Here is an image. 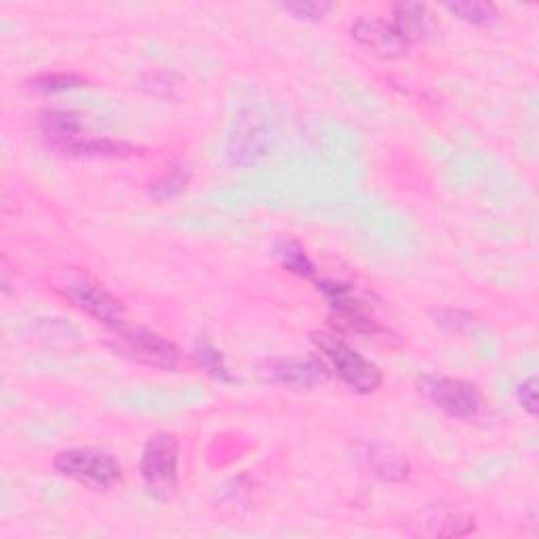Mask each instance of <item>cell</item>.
I'll use <instances>...</instances> for the list:
<instances>
[{"instance_id": "5", "label": "cell", "mask_w": 539, "mask_h": 539, "mask_svg": "<svg viewBox=\"0 0 539 539\" xmlns=\"http://www.w3.org/2000/svg\"><path fill=\"white\" fill-rule=\"evenodd\" d=\"M114 335L125 354L148 367L173 371L179 365V358H182L173 342L154 331L123 325L114 331Z\"/></svg>"}, {"instance_id": "16", "label": "cell", "mask_w": 539, "mask_h": 539, "mask_svg": "<svg viewBox=\"0 0 539 539\" xmlns=\"http://www.w3.org/2000/svg\"><path fill=\"white\" fill-rule=\"evenodd\" d=\"M276 253H278V257H281L283 266L289 272H293L297 276H304V278H310L314 274V264L310 262V257L306 255V249L299 243H293V241L278 243Z\"/></svg>"}, {"instance_id": "14", "label": "cell", "mask_w": 539, "mask_h": 539, "mask_svg": "<svg viewBox=\"0 0 539 539\" xmlns=\"http://www.w3.org/2000/svg\"><path fill=\"white\" fill-rule=\"evenodd\" d=\"M62 152L72 156H93V158H118L133 154V148L123 142H114V139H99L81 135L74 142L62 148Z\"/></svg>"}, {"instance_id": "13", "label": "cell", "mask_w": 539, "mask_h": 539, "mask_svg": "<svg viewBox=\"0 0 539 539\" xmlns=\"http://www.w3.org/2000/svg\"><path fill=\"white\" fill-rule=\"evenodd\" d=\"M190 182H192V165L186 161H179L171 165L154 184H150V196L158 203L171 201V198L182 194L190 186Z\"/></svg>"}, {"instance_id": "2", "label": "cell", "mask_w": 539, "mask_h": 539, "mask_svg": "<svg viewBox=\"0 0 539 539\" xmlns=\"http://www.w3.org/2000/svg\"><path fill=\"white\" fill-rule=\"evenodd\" d=\"M55 470L85 487L106 491L121 481L116 459L97 449H68L55 455Z\"/></svg>"}, {"instance_id": "21", "label": "cell", "mask_w": 539, "mask_h": 539, "mask_svg": "<svg viewBox=\"0 0 539 539\" xmlns=\"http://www.w3.org/2000/svg\"><path fill=\"white\" fill-rule=\"evenodd\" d=\"M516 396H518V403H521V407L529 413V415H537V377H529L525 379V382L518 386L516 390Z\"/></svg>"}, {"instance_id": "8", "label": "cell", "mask_w": 539, "mask_h": 539, "mask_svg": "<svg viewBox=\"0 0 539 539\" xmlns=\"http://www.w3.org/2000/svg\"><path fill=\"white\" fill-rule=\"evenodd\" d=\"M266 382L291 390H314L327 382V367L316 358H281L262 369Z\"/></svg>"}, {"instance_id": "6", "label": "cell", "mask_w": 539, "mask_h": 539, "mask_svg": "<svg viewBox=\"0 0 539 539\" xmlns=\"http://www.w3.org/2000/svg\"><path fill=\"white\" fill-rule=\"evenodd\" d=\"M66 295L78 310H83L112 331L127 325V310L123 302L108 293L102 285L87 281V278H78V281L66 285Z\"/></svg>"}, {"instance_id": "7", "label": "cell", "mask_w": 539, "mask_h": 539, "mask_svg": "<svg viewBox=\"0 0 539 539\" xmlns=\"http://www.w3.org/2000/svg\"><path fill=\"white\" fill-rule=\"evenodd\" d=\"M350 32L358 45L382 59L403 57L411 45L409 38L394 22H386V19L377 17H361L358 22H354Z\"/></svg>"}, {"instance_id": "10", "label": "cell", "mask_w": 539, "mask_h": 539, "mask_svg": "<svg viewBox=\"0 0 539 539\" xmlns=\"http://www.w3.org/2000/svg\"><path fill=\"white\" fill-rule=\"evenodd\" d=\"M363 466L386 483H401L409 476V459L390 445H365L361 451Z\"/></svg>"}, {"instance_id": "9", "label": "cell", "mask_w": 539, "mask_h": 539, "mask_svg": "<svg viewBox=\"0 0 539 539\" xmlns=\"http://www.w3.org/2000/svg\"><path fill=\"white\" fill-rule=\"evenodd\" d=\"M272 150V131L264 123H251L238 127L228 142V158L232 165L249 167L262 161Z\"/></svg>"}, {"instance_id": "19", "label": "cell", "mask_w": 539, "mask_h": 539, "mask_svg": "<svg viewBox=\"0 0 539 539\" xmlns=\"http://www.w3.org/2000/svg\"><path fill=\"white\" fill-rule=\"evenodd\" d=\"M85 81L76 74H43L32 81V89L41 93H62L74 87H83Z\"/></svg>"}, {"instance_id": "1", "label": "cell", "mask_w": 539, "mask_h": 539, "mask_svg": "<svg viewBox=\"0 0 539 539\" xmlns=\"http://www.w3.org/2000/svg\"><path fill=\"white\" fill-rule=\"evenodd\" d=\"M314 348L323 354L327 365L356 394H371L384 382V375L375 363L348 346L333 333H312Z\"/></svg>"}, {"instance_id": "11", "label": "cell", "mask_w": 539, "mask_h": 539, "mask_svg": "<svg viewBox=\"0 0 539 539\" xmlns=\"http://www.w3.org/2000/svg\"><path fill=\"white\" fill-rule=\"evenodd\" d=\"M424 525L422 533H428V535H468L472 529H474V521L464 514L459 512L455 508H447V506H434L430 512L424 514L422 518Z\"/></svg>"}, {"instance_id": "3", "label": "cell", "mask_w": 539, "mask_h": 539, "mask_svg": "<svg viewBox=\"0 0 539 539\" xmlns=\"http://www.w3.org/2000/svg\"><path fill=\"white\" fill-rule=\"evenodd\" d=\"M177 466H179V443L177 438L158 432L154 434L142 455V472L144 483L156 499H169L177 491Z\"/></svg>"}, {"instance_id": "20", "label": "cell", "mask_w": 539, "mask_h": 539, "mask_svg": "<svg viewBox=\"0 0 539 539\" xmlns=\"http://www.w3.org/2000/svg\"><path fill=\"white\" fill-rule=\"evenodd\" d=\"M281 9L289 15H293L295 19H304V22H318V19H323L331 11V5L329 3H285V5H281Z\"/></svg>"}, {"instance_id": "17", "label": "cell", "mask_w": 539, "mask_h": 539, "mask_svg": "<svg viewBox=\"0 0 539 539\" xmlns=\"http://www.w3.org/2000/svg\"><path fill=\"white\" fill-rule=\"evenodd\" d=\"M445 7L455 17L462 19V22L472 24V26H491L499 17L495 5H489V3H451Z\"/></svg>"}, {"instance_id": "15", "label": "cell", "mask_w": 539, "mask_h": 539, "mask_svg": "<svg viewBox=\"0 0 539 539\" xmlns=\"http://www.w3.org/2000/svg\"><path fill=\"white\" fill-rule=\"evenodd\" d=\"M428 22H430V15H428L426 5H419V3L394 5V24L401 28V32L409 38V41H415V38L424 36L428 32Z\"/></svg>"}, {"instance_id": "12", "label": "cell", "mask_w": 539, "mask_h": 539, "mask_svg": "<svg viewBox=\"0 0 539 539\" xmlns=\"http://www.w3.org/2000/svg\"><path fill=\"white\" fill-rule=\"evenodd\" d=\"M41 131L49 139L51 146L62 150L74 139L83 135V125L78 121V116L64 110H51L41 116Z\"/></svg>"}, {"instance_id": "4", "label": "cell", "mask_w": 539, "mask_h": 539, "mask_svg": "<svg viewBox=\"0 0 539 539\" xmlns=\"http://www.w3.org/2000/svg\"><path fill=\"white\" fill-rule=\"evenodd\" d=\"M419 392L428 401L455 419H472L483 407V396L466 379L449 375H424L419 379Z\"/></svg>"}, {"instance_id": "18", "label": "cell", "mask_w": 539, "mask_h": 539, "mask_svg": "<svg viewBox=\"0 0 539 539\" xmlns=\"http://www.w3.org/2000/svg\"><path fill=\"white\" fill-rule=\"evenodd\" d=\"M194 356H196L198 365H201L215 379H222V382H234V377L230 375V371H228V367L224 363L222 352H219L217 348H213L211 344L198 342L196 348H194Z\"/></svg>"}]
</instances>
